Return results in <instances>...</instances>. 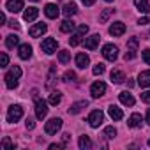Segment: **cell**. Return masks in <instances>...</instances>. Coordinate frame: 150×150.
Masks as SVG:
<instances>
[{"label": "cell", "instance_id": "22", "mask_svg": "<svg viewBox=\"0 0 150 150\" xmlns=\"http://www.w3.org/2000/svg\"><path fill=\"white\" fill-rule=\"evenodd\" d=\"M62 13H64V16L69 18V16H74V14L78 13V7H76V4H74V2H67V4L64 6Z\"/></svg>", "mask_w": 150, "mask_h": 150}, {"label": "cell", "instance_id": "19", "mask_svg": "<svg viewBox=\"0 0 150 150\" xmlns=\"http://www.w3.org/2000/svg\"><path fill=\"white\" fill-rule=\"evenodd\" d=\"M37 16H39V9H37V7H28V9H25V13H23V20H25V21H34Z\"/></svg>", "mask_w": 150, "mask_h": 150}, {"label": "cell", "instance_id": "10", "mask_svg": "<svg viewBox=\"0 0 150 150\" xmlns=\"http://www.w3.org/2000/svg\"><path fill=\"white\" fill-rule=\"evenodd\" d=\"M124 32H125V25H124L122 21H115V23H111V27H110V34H111L113 37H120V35H124Z\"/></svg>", "mask_w": 150, "mask_h": 150}, {"label": "cell", "instance_id": "41", "mask_svg": "<svg viewBox=\"0 0 150 150\" xmlns=\"http://www.w3.org/2000/svg\"><path fill=\"white\" fill-rule=\"evenodd\" d=\"M0 58H2V67H7V65H9V57H7V53H2V57H0Z\"/></svg>", "mask_w": 150, "mask_h": 150}, {"label": "cell", "instance_id": "51", "mask_svg": "<svg viewBox=\"0 0 150 150\" xmlns=\"http://www.w3.org/2000/svg\"><path fill=\"white\" fill-rule=\"evenodd\" d=\"M148 146H150V139H148Z\"/></svg>", "mask_w": 150, "mask_h": 150}, {"label": "cell", "instance_id": "31", "mask_svg": "<svg viewBox=\"0 0 150 150\" xmlns=\"http://www.w3.org/2000/svg\"><path fill=\"white\" fill-rule=\"evenodd\" d=\"M60 30H62L64 34H69V32H72V30H74V23H72V21H69V20H65V21H62V23H60Z\"/></svg>", "mask_w": 150, "mask_h": 150}, {"label": "cell", "instance_id": "17", "mask_svg": "<svg viewBox=\"0 0 150 150\" xmlns=\"http://www.w3.org/2000/svg\"><path fill=\"white\" fill-rule=\"evenodd\" d=\"M134 6L143 14H148L150 13V2H148V0H134Z\"/></svg>", "mask_w": 150, "mask_h": 150}, {"label": "cell", "instance_id": "43", "mask_svg": "<svg viewBox=\"0 0 150 150\" xmlns=\"http://www.w3.org/2000/svg\"><path fill=\"white\" fill-rule=\"evenodd\" d=\"M148 23H150V18L148 16H143V18L138 20V25H148Z\"/></svg>", "mask_w": 150, "mask_h": 150}, {"label": "cell", "instance_id": "44", "mask_svg": "<svg viewBox=\"0 0 150 150\" xmlns=\"http://www.w3.org/2000/svg\"><path fill=\"white\" fill-rule=\"evenodd\" d=\"M60 148H64V145H58V143H51L50 145V150H60Z\"/></svg>", "mask_w": 150, "mask_h": 150}, {"label": "cell", "instance_id": "14", "mask_svg": "<svg viewBox=\"0 0 150 150\" xmlns=\"http://www.w3.org/2000/svg\"><path fill=\"white\" fill-rule=\"evenodd\" d=\"M138 85H139L141 88L150 87V71H143V72H139V76H138Z\"/></svg>", "mask_w": 150, "mask_h": 150}, {"label": "cell", "instance_id": "47", "mask_svg": "<svg viewBox=\"0 0 150 150\" xmlns=\"http://www.w3.org/2000/svg\"><path fill=\"white\" fill-rule=\"evenodd\" d=\"M69 138H71V134H64V145L69 141Z\"/></svg>", "mask_w": 150, "mask_h": 150}, {"label": "cell", "instance_id": "37", "mask_svg": "<svg viewBox=\"0 0 150 150\" xmlns=\"http://www.w3.org/2000/svg\"><path fill=\"white\" fill-rule=\"evenodd\" d=\"M104 136H106V138H115V136H117V129L111 127V125L106 127V129H104Z\"/></svg>", "mask_w": 150, "mask_h": 150}, {"label": "cell", "instance_id": "11", "mask_svg": "<svg viewBox=\"0 0 150 150\" xmlns=\"http://www.w3.org/2000/svg\"><path fill=\"white\" fill-rule=\"evenodd\" d=\"M46 30H48L46 23H35L34 27H30L28 34H30V37H41V35H42Z\"/></svg>", "mask_w": 150, "mask_h": 150}, {"label": "cell", "instance_id": "39", "mask_svg": "<svg viewBox=\"0 0 150 150\" xmlns=\"http://www.w3.org/2000/svg\"><path fill=\"white\" fill-rule=\"evenodd\" d=\"M25 125H27V129H28V131H32V129L35 127V122H34V118H30V117H28V118L25 120Z\"/></svg>", "mask_w": 150, "mask_h": 150}, {"label": "cell", "instance_id": "46", "mask_svg": "<svg viewBox=\"0 0 150 150\" xmlns=\"http://www.w3.org/2000/svg\"><path fill=\"white\" fill-rule=\"evenodd\" d=\"M81 2H83L85 6H88V7H90V6H94V4H96V0H81Z\"/></svg>", "mask_w": 150, "mask_h": 150}, {"label": "cell", "instance_id": "49", "mask_svg": "<svg viewBox=\"0 0 150 150\" xmlns=\"http://www.w3.org/2000/svg\"><path fill=\"white\" fill-rule=\"evenodd\" d=\"M104 2H113V0H104Z\"/></svg>", "mask_w": 150, "mask_h": 150}, {"label": "cell", "instance_id": "1", "mask_svg": "<svg viewBox=\"0 0 150 150\" xmlns=\"http://www.w3.org/2000/svg\"><path fill=\"white\" fill-rule=\"evenodd\" d=\"M87 32H88V27H87V25H80V27L76 28V32L71 35L69 44H71V46H78L80 42H83V41H85L83 37H85V34H87Z\"/></svg>", "mask_w": 150, "mask_h": 150}, {"label": "cell", "instance_id": "36", "mask_svg": "<svg viewBox=\"0 0 150 150\" xmlns=\"http://www.w3.org/2000/svg\"><path fill=\"white\" fill-rule=\"evenodd\" d=\"M92 72L96 74V76H101V74L104 72V64H101V62H99V64H96V65H94V69H92Z\"/></svg>", "mask_w": 150, "mask_h": 150}, {"label": "cell", "instance_id": "15", "mask_svg": "<svg viewBox=\"0 0 150 150\" xmlns=\"http://www.w3.org/2000/svg\"><path fill=\"white\" fill-rule=\"evenodd\" d=\"M4 80H6V87H7V88L13 90V88L18 87V76H16V74H13L11 71L6 74V78H4Z\"/></svg>", "mask_w": 150, "mask_h": 150}, {"label": "cell", "instance_id": "18", "mask_svg": "<svg viewBox=\"0 0 150 150\" xmlns=\"http://www.w3.org/2000/svg\"><path fill=\"white\" fill-rule=\"evenodd\" d=\"M44 14H46L50 20H55V18L60 14V11H58V7H57L55 4H48V6L44 7Z\"/></svg>", "mask_w": 150, "mask_h": 150}, {"label": "cell", "instance_id": "28", "mask_svg": "<svg viewBox=\"0 0 150 150\" xmlns=\"http://www.w3.org/2000/svg\"><path fill=\"white\" fill-rule=\"evenodd\" d=\"M127 124H129V127H139V125H141V115H139V113H132V115L129 117Z\"/></svg>", "mask_w": 150, "mask_h": 150}, {"label": "cell", "instance_id": "35", "mask_svg": "<svg viewBox=\"0 0 150 150\" xmlns=\"http://www.w3.org/2000/svg\"><path fill=\"white\" fill-rule=\"evenodd\" d=\"M2 148H4V150H7V148L14 150V148H16V145H14V143H13L9 138H4V139H2Z\"/></svg>", "mask_w": 150, "mask_h": 150}, {"label": "cell", "instance_id": "25", "mask_svg": "<svg viewBox=\"0 0 150 150\" xmlns=\"http://www.w3.org/2000/svg\"><path fill=\"white\" fill-rule=\"evenodd\" d=\"M118 99H120V103L125 104V106H134V97H132L129 92H120V94H118Z\"/></svg>", "mask_w": 150, "mask_h": 150}, {"label": "cell", "instance_id": "32", "mask_svg": "<svg viewBox=\"0 0 150 150\" xmlns=\"http://www.w3.org/2000/svg\"><path fill=\"white\" fill-rule=\"evenodd\" d=\"M58 62L60 64H69L71 62V53L69 51H65V50H62V51H58Z\"/></svg>", "mask_w": 150, "mask_h": 150}, {"label": "cell", "instance_id": "6", "mask_svg": "<svg viewBox=\"0 0 150 150\" xmlns=\"http://www.w3.org/2000/svg\"><path fill=\"white\" fill-rule=\"evenodd\" d=\"M103 57L110 62H115L118 58V48L113 46V44H104L103 46Z\"/></svg>", "mask_w": 150, "mask_h": 150}, {"label": "cell", "instance_id": "3", "mask_svg": "<svg viewBox=\"0 0 150 150\" xmlns=\"http://www.w3.org/2000/svg\"><path fill=\"white\" fill-rule=\"evenodd\" d=\"M21 117H23V108H21L20 104H13V106L9 108V111H7V122L14 124V122H18Z\"/></svg>", "mask_w": 150, "mask_h": 150}, {"label": "cell", "instance_id": "5", "mask_svg": "<svg viewBox=\"0 0 150 150\" xmlns=\"http://www.w3.org/2000/svg\"><path fill=\"white\" fill-rule=\"evenodd\" d=\"M138 55V37H131L127 41V53L124 55L125 60H132Z\"/></svg>", "mask_w": 150, "mask_h": 150}, {"label": "cell", "instance_id": "50", "mask_svg": "<svg viewBox=\"0 0 150 150\" xmlns=\"http://www.w3.org/2000/svg\"><path fill=\"white\" fill-rule=\"evenodd\" d=\"M32 2H39V0H32Z\"/></svg>", "mask_w": 150, "mask_h": 150}, {"label": "cell", "instance_id": "26", "mask_svg": "<svg viewBox=\"0 0 150 150\" xmlns=\"http://www.w3.org/2000/svg\"><path fill=\"white\" fill-rule=\"evenodd\" d=\"M78 146L81 148V150H88V148H92V139L85 134V136H80V139H78Z\"/></svg>", "mask_w": 150, "mask_h": 150}, {"label": "cell", "instance_id": "33", "mask_svg": "<svg viewBox=\"0 0 150 150\" xmlns=\"http://www.w3.org/2000/svg\"><path fill=\"white\" fill-rule=\"evenodd\" d=\"M113 13H115V9H104V11L101 13V16H99V21H101V23H106Z\"/></svg>", "mask_w": 150, "mask_h": 150}, {"label": "cell", "instance_id": "29", "mask_svg": "<svg viewBox=\"0 0 150 150\" xmlns=\"http://www.w3.org/2000/svg\"><path fill=\"white\" fill-rule=\"evenodd\" d=\"M60 101H62V94H60L58 90H55V92H51V94H50V99H48V103H50L51 106H57V104H60Z\"/></svg>", "mask_w": 150, "mask_h": 150}, {"label": "cell", "instance_id": "7", "mask_svg": "<svg viewBox=\"0 0 150 150\" xmlns=\"http://www.w3.org/2000/svg\"><path fill=\"white\" fill-rule=\"evenodd\" d=\"M87 122L90 124V127H99V125L104 122V113H103L101 110H94V111L88 115Z\"/></svg>", "mask_w": 150, "mask_h": 150}, {"label": "cell", "instance_id": "45", "mask_svg": "<svg viewBox=\"0 0 150 150\" xmlns=\"http://www.w3.org/2000/svg\"><path fill=\"white\" fill-rule=\"evenodd\" d=\"M9 27H11V28H14V30H18V28H20L18 21H14V20H11V21H9Z\"/></svg>", "mask_w": 150, "mask_h": 150}, {"label": "cell", "instance_id": "38", "mask_svg": "<svg viewBox=\"0 0 150 150\" xmlns=\"http://www.w3.org/2000/svg\"><path fill=\"white\" fill-rule=\"evenodd\" d=\"M141 57H143V60H145V64H146V65H150V48H146V50H143V53H141Z\"/></svg>", "mask_w": 150, "mask_h": 150}, {"label": "cell", "instance_id": "40", "mask_svg": "<svg viewBox=\"0 0 150 150\" xmlns=\"http://www.w3.org/2000/svg\"><path fill=\"white\" fill-rule=\"evenodd\" d=\"M141 101L146 103V104H150V90H146V92L141 94Z\"/></svg>", "mask_w": 150, "mask_h": 150}, {"label": "cell", "instance_id": "9", "mask_svg": "<svg viewBox=\"0 0 150 150\" xmlns=\"http://www.w3.org/2000/svg\"><path fill=\"white\" fill-rule=\"evenodd\" d=\"M104 92H106V83H103V81H96V83H92V87H90V94H92L94 99L103 97Z\"/></svg>", "mask_w": 150, "mask_h": 150}, {"label": "cell", "instance_id": "20", "mask_svg": "<svg viewBox=\"0 0 150 150\" xmlns=\"http://www.w3.org/2000/svg\"><path fill=\"white\" fill-rule=\"evenodd\" d=\"M108 115H110L113 120H122V118H124V113H122V110H120L118 106H115V104H111V106L108 108Z\"/></svg>", "mask_w": 150, "mask_h": 150}, {"label": "cell", "instance_id": "48", "mask_svg": "<svg viewBox=\"0 0 150 150\" xmlns=\"http://www.w3.org/2000/svg\"><path fill=\"white\" fill-rule=\"evenodd\" d=\"M146 124H150V110L146 111Z\"/></svg>", "mask_w": 150, "mask_h": 150}, {"label": "cell", "instance_id": "42", "mask_svg": "<svg viewBox=\"0 0 150 150\" xmlns=\"http://www.w3.org/2000/svg\"><path fill=\"white\" fill-rule=\"evenodd\" d=\"M11 72H13V74H16V76H18V78L21 76V69H20L18 65H13V67H11Z\"/></svg>", "mask_w": 150, "mask_h": 150}, {"label": "cell", "instance_id": "12", "mask_svg": "<svg viewBox=\"0 0 150 150\" xmlns=\"http://www.w3.org/2000/svg\"><path fill=\"white\" fill-rule=\"evenodd\" d=\"M99 41H101V35H99V34H94V35L87 37V39H85L83 42H85V48L92 51V50H96V48L99 46Z\"/></svg>", "mask_w": 150, "mask_h": 150}, {"label": "cell", "instance_id": "30", "mask_svg": "<svg viewBox=\"0 0 150 150\" xmlns=\"http://www.w3.org/2000/svg\"><path fill=\"white\" fill-rule=\"evenodd\" d=\"M55 72H57V69H55V65H51V67H50V72H48V81H46V87H48V88H51L53 83H55V80H57V78H55Z\"/></svg>", "mask_w": 150, "mask_h": 150}, {"label": "cell", "instance_id": "16", "mask_svg": "<svg viewBox=\"0 0 150 150\" xmlns=\"http://www.w3.org/2000/svg\"><path fill=\"white\" fill-rule=\"evenodd\" d=\"M88 64H90V57H88L87 53H78V55H76V65H78L80 69L88 67Z\"/></svg>", "mask_w": 150, "mask_h": 150}, {"label": "cell", "instance_id": "24", "mask_svg": "<svg viewBox=\"0 0 150 150\" xmlns=\"http://www.w3.org/2000/svg\"><path fill=\"white\" fill-rule=\"evenodd\" d=\"M87 106H88L87 101H78V103H74V104L69 108V113H71V115H78V113H80L83 108H87Z\"/></svg>", "mask_w": 150, "mask_h": 150}, {"label": "cell", "instance_id": "27", "mask_svg": "<svg viewBox=\"0 0 150 150\" xmlns=\"http://www.w3.org/2000/svg\"><path fill=\"white\" fill-rule=\"evenodd\" d=\"M20 44V37L18 35H14V34H11V35H7L6 37V46L9 48V50H13L14 46H18Z\"/></svg>", "mask_w": 150, "mask_h": 150}, {"label": "cell", "instance_id": "4", "mask_svg": "<svg viewBox=\"0 0 150 150\" xmlns=\"http://www.w3.org/2000/svg\"><path fill=\"white\" fill-rule=\"evenodd\" d=\"M41 48H42V51H44L46 55H53V53L57 51V48H58V42H57V39H53V37H46V39L41 42Z\"/></svg>", "mask_w": 150, "mask_h": 150}, {"label": "cell", "instance_id": "34", "mask_svg": "<svg viewBox=\"0 0 150 150\" xmlns=\"http://www.w3.org/2000/svg\"><path fill=\"white\" fill-rule=\"evenodd\" d=\"M76 80H78V76H76V72H74V71H67L64 74V81H76Z\"/></svg>", "mask_w": 150, "mask_h": 150}, {"label": "cell", "instance_id": "23", "mask_svg": "<svg viewBox=\"0 0 150 150\" xmlns=\"http://www.w3.org/2000/svg\"><path fill=\"white\" fill-rule=\"evenodd\" d=\"M18 53H20V58H21V60H28V58L32 57V46H30V44H21Z\"/></svg>", "mask_w": 150, "mask_h": 150}, {"label": "cell", "instance_id": "2", "mask_svg": "<svg viewBox=\"0 0 150 150\" xmlns=\"http://www.w3.org/2000/svg\"><path fill=\"white\" fill-rule=\"evenodd\" d=\"M60 127H62V118H51V120L46 122L44 132H46L48 136H53V134H57V132L60 131Z\"/></svg>", "mask_w": 150, "mask_h": 150}, {"label": "cell", "instance_id": "13", "mask_svg": "<svg viewBox=\"0 0 150 150\" xmlns=\"http://www.w3.org/2000/svg\"><path fill=\"white\" fill-rule=\"evenodd\" d=\"M6 7H7V11H11V13L16 14V13H20L23 9V0H7Z\"/></svg>", "mask_w": 150, "mask_h": 150}, {"label": "cell", "instance_id": "21", "mask_svg": "<svg viewBox=\"0 0 150 150\" xmlns=\"http://www.w3.org/2000/svg\"><path fill=\"white\" fill-rule=\"evenodd\" d=\"M110 78H111V83H122L125 80V74L120 71V69H113L110 72Z\"/></svg>", "mask_w": 150, "mask_h": 150}, {"label": "cell", "instance_id": "8", "mask_svg": "<svg viewBox=\"0 0 150 150\" xmlns=\"http://www.w3.org/2000/svg\"><path fill=\"white\" fill-rule=\"evenodd\" d=\"M48 104H50V103H46V101H42V99H35V117H37L39 120H42V118L48 115Z\"/></svg>", "mask_w": 150, "mask_h": 150}]
</instances>
